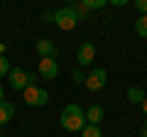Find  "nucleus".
I'll list each match as a JSON object with an SVG mask.
<instances>
[{
  "instance_id": "9d476101",
  "label": "nucleus",
  "mask_w": 147,
  "mask_h": 137,
  "mask_svg": "<svg viewBox=\"0 0 147 137\" xmlns=\"http://www.w3.org/2000/svg\"><path fill=\"white\" fill-rule=\"evenodd\" d=\"M15 118V105H12L10 100H3L0 103V125H5Z\"/></svg>"
},
{
  "instance_id": "f257e3e1",
  "label": "nucleus",
  "mask_w": 147,
  "mask_h": 137,
  "mask_svg": "<svg viewBox=\"0 0 147 137\" xmlns=\"http://www.w3.org/2000/svg\"><path fill=\"white\" fill-rule=\"evenodd\" d=\"M59 125L69 132H81L86 127V110L79 103H69L59 115Z\"/></svg>"
},
{
  "instance_id": "6e6552de",
  "label": "nucleus",
  "mask_w": 147,
  "mask_h": 137,
  "mask_svg": "<svg viewBox=\"0 0 147 137\" xmlns=\"http://www.w3.org/2000/svg\"><path fill=\"white\" fill-rule=\"evenodd\" d=\"M37 54L42 59H57V47L52 39H39L37 42Z\"/></svg>"
},
{
  "instance_id": "7ed1b4c3",
  "label": "nucleus",
  "mask_w": 147,
  "mask_h": 137,
  "mask_svg": "<svg viewBox=\"0 0 147 137\" xmlns=\"http://www.w3.org/2000/svg\"><path fill=\"white\" fill-rule=\"evenodd\" d=\"M25 103L30 108H42V105H47L49 103V93L44 88H37V86H27L25 91Z\"/></svg>"
},
{
  "instance_id": "4be33fe9",
  "label": "nucleus",
  "mask_w": 147,
  "mask_h": 137,
  "mask_svg": "<svg viewBox=\"0 0 147 137\" xmlns=\"http://www.w3.org/2000/svg\"><path fill=\"white\" fill-rule=\"evenodd\" d=\"M0 137H3V135H0Z\"/></svg>"
},
{
  "instance_id": "6ab92c4d",
  "label": "nucleus",
  "mask_w": 147,
  "mask_h": 137,
  "mask_svg": "<svg viewBox=\"0 0 147 137\" xmlns=\"http://www.w3.org/2000/svg\"><path fill=\"white\" fill-rule=\"evenodd\" d=\"M142 137H147V122H145V127H142Z\"/></svg>"
},
{
  "instance_id": "ddd939ff",
  "label": "nucleus",
  "mask_w": 147,
  "mask_h": 137,
  "mask_svg": "<svg viewBox=\"0 0 147 137\" xmlns=\"http://www.w3.org/2000/svg\"><path fill=\"white\" fill-rule=\"evenodd\" d=\"M81 137H103V132H100L98 125H86L81 130Z\"/></svg>"
},
{
  "instance_id": "a211bd4d",
  "label": "nucleus",
  "mask_w": 147,
  "mask_h": 137,
  "mask_svg": "<svg viewBox=\"0 0 147 137\" xmlns=\"http://www.w3.org/2000/svg\"><path fill=\"white\" fill-rule=\"evenodd\" d=\"M3 52H5V44L0 42V56H5V54H3Z\"/></svg>"
},
{
  "instance_id": "423d86ee",
  "label": "nucleus",
  "mask_w": 147,
  "mask_h": 137,
  "mask_svg": "<svg viewBox=\"0 0 147 137\" xmlns=\"http://www.w3.org/2000/svg\"><path fill=\"white\" fill-rule=\"evenodd\" d=\"M39 76L47 81H54L59 76V64L57 59H39Z\"/></svg>"
},
{
  "instance_id": "20e7f679",
  "label": "nucleus",
  "mask_w": 147,
  "mask_h": 137,
  "mask_svg": "<svg viewBox=\"0 0 147 137\" xmlns=\"http://www.w3.org/2000/svg\"><path fill=\"white\" fill-rule=\"evenodd\" d=\"M105 83H108V71H105L103 66H98V68H93L91 74H86V83L84 86L93 93V91H100Z\"/></svg>"
},
{
  "instance_id": "dca6fc26",
  "label": "nucleus",
  "mask_w": 147,
  "mask_h": 137,
  "mask_svg": "<svg viewBox=\"0 0 147 137\" xmlns=\"http://www.w3.org/2000/svg\"><path fill=\"white\" fill-rule=\"evenodd\" d=\"M71 81H74V83H86V74H84V71H79V68H76V71H74V74H71Z\"/></svg>"
},
{
  "instance_id": "4468645a",
  "label": "nucleus",
  "mask_w": 147,
  "mask_h": 137,
  "mask_svg": "<svg viewBox=\"0 0 147 137\" xmlns=\"http://www.w3.org/2000/svg\"><path fill=\"white\" fill-rule=\"evenodd\" d=\"M81 5H84L86 10H98V7H105L108 3H105V0H84Z\"/></svg>"
},
{
  "instance_id": "412c9836",
  "label": "nucleus",
  "mask_w": 147,
  "mask_h": 137,
  "mask_svg": "<svg viewBox=\"0 0 147 137\" xmlns=\"http://www.w3.org/2000/svg\"><path fill=\"white\" fill-rule=\"evenodd\" d=\"M0 103H3V86H0Z\"/></svg>"
},
{
  "instance_id": "f8f14e48",
  "label": "nucleus",
  "mask_w": 147,
  "mask_h": 137,
  "mask_svg": "<svg viewBox=\"0 0 147 137\" xmlns=\"http://www.w3.org/2000/svg\"><path fill=\"white\" fill-rule=\"evenodd\" d=\"M135 32L140 34V37L147 39V15H140V17L135 20Z\"/></svg>"
},
{
  "instance_id": "aec40b11",
  "label": "nucleus",
  "mask_w": 147,
  "mask_h": 137,
  "mask_svg": "<svg viewBox=\"0 0 147 137\" xmlns=\"http://www.w3.org/2000/svg\"><path fill=\"white\" fill-rule=\"evenodd\" d=\"M142 110H145V113H147V98H145V103H142Z\"/></svg>"
},
{
  "instance_id": "2eb2a0df",
  "label": "nucleus",
  "mask_w": 147,
  "mask_h": 137,
  "mask_svg": "<svg viewBox=\"0 0 147 137\" xmlns=\"http://www.w3.org/2000/svg\"><path fill=\"white\" fill-rule=\"evenodd\" d=\"M7 74H10V61H7L5 56H0V79L7 76Z\"/></svg>"
},
{
  "instance_id": "0eeeda50",
  "label": "nucleus",
  "mask_w": 147,
  "mask_h": 137,
  "mask_svg": "<svg viewBox=\"0 0 147 137\" xmlns=\"http://www.w3.org/2000/svg\"><path fill=\"white\" fill-rule=\"evenodd\" d=\"M93 59H96V47H93V42H84V44L79 47L76 61H79L81 66H88V64H93Z\"/></svg>"
},
{
  "instance_id": "f3484780",
  "label": "nucleus",
  "mask_w": 147,
  "mask_h": 137,
  "mask_svg": "<svg viewBox=\"0 0 147 137\" xmlns=\"http://www.w3.org/2000/svg\"><path fill=\"white\" fill-rule=\"evenodd\" d=\"M135 7H137L140 12H145V15H147V0H135Z\"/></svg>"
},
{
  "instance_id": "f03ea898",
  "label": "nucleus",
  "mask_w": 147,
  "mask_h": 137,
  "mask_svg": "<svg viewBox=\"0 0 147 137\" xmlns=\"http://www.w3.org/2000/svg\"><path fill=\"white\" fill-rule=\"evenodd\" d=\"M76 22H79V17H76L74 7H59V10L54 12V25H57L59 30H64V32L74 30Z\"/></svg>"
},
{
  "instance_id": "39448f33",
  "label": "nucleus",
  "mask_w": 147,
  "mask_h": 137,
  "mask_svg": "<svg viewBox=\"0 0 147 137\" xmlns=\"http://www.w3.org/2000/svg\"><path fill=\"white\" fill-rule=\"evenodd\" d=\"M7 81H10V86H12L15 91H25L27 86H30V76H27V71H25V68H20V66L10 68Z\"/></svg>"
},
{
  "instance_id": "9b49d317",
  "label": "nucleus",
  "mask_w": 147,
  "mask_h": 137,
  "mask_svg": "<svg viewBox=\"0 0 147 137\" xmlns=\"http://www.w3.org/2000/svg\"><path fill=\"white\" fill-rule=\"evenodd\" d=\"M145 98H147V93L140 88V86H135V88L127 91V100H130L132 105H142V103H145Z\"/></svg>"
},
{
  "instance_id": "1a4fd4ad",
  "label": "nucleus",
  "mask_w": 147,
  "mask_h": 137,
  "mask_svg": "<svg viewBox=\"0 0 147 137\" xmlns=\"http://www.w3.org/2000/svg\"><path fill=\"white\" fill-rule=\"evenodd\" d=\"M103 115H105V110L100 105H91L88 110H86V125H100Z\"/></svg>"
}]
</instances>
